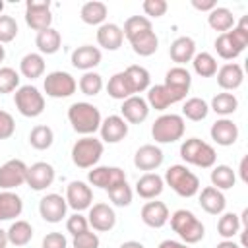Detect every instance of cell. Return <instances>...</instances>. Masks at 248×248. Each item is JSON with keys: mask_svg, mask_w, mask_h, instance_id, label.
I'll list each match as a JSON object with an SVG mask.
<instances>
[{"mask_svg": "<svg viewBox=\"0 0 248 248\" xmlns=\"http://www.w3.org/2000/svg\"><path fill=\"white\" fill-rule=\"evenodd\" d=\"M248 46V19L242 17L231 31L215 39V50L223 60H234Z\"/></svg>", "mask_w": 248, "mask_h": 248, "instance_id": "6da1fadb", "label": "cell"}, {"mask_svg": "<svg viewBox=\"0 0 248 248\" xmlns=\"http://www.w3.org/2000/svg\"><path fill=\"white\" fill-rule=\"evenodd\" d=\"M68 120L74 128V132L81 134V136H91L99 130L103 118L101 112L95 105L85 103V101H78L74 105H70L68 108Z\"/></svg>", "mask_w": 248, "mask_h": 248, "instance_id": "7a4b0ae2", "label": "cell"}, {"mask_svg": "<svg viewBox=\"0 0 248 248\" xmlns=\"http://www.w3.org/2000/svg\"><path fill=\"white\" fill-rule=\"evenodd\" d=\"M169 219H170V229L180 236L184 244H198L205 234L203 223L188 209H176Z\"/></svg>", "mask_w": 248, "mask_h": 248, "instance_id": "3957f363", "label": "cell"}, {"mask_svg": "<svg viewBox=\"0 0 248 248\" xmlns=\"http://www.w3.org/2000/svg\"><path fill=\"white\" fill-rule=\"evenodd\" d=\"M165 184L180 198H192L200 192V178L186 165H172L165 172Z\"/></svg>", "mask_w": 248, "mask_h": 248, "instance_id": "277c9868", "label": "cell"}, {"mask_svg": "<svg viewBox=\"0 0 248 248\" xmlns=\"http://www.w3.org/2000/svg\"><path fill=\"white\" fill-rule=\"evenodd\" d=\"M180 157L188 163V165H194V167H200V169H211L217 161V153L215 149L200 140V138H188L182 141L180 145Z\"/></svg>", "mask_w": 248, "mask_h": 248, "instance_id": "5b68a950", "label": "cell"}, {"mask_svg": "<svg viewBox=\"0 0 248 248\" xmlns=\"http://www.w3.org/2000/svg\"><path fill=\"white\" fill-rule=\"evenodd\" d=\"M105 145L95 136H83L72 145V161L78 169H93L103 157Z\"/></svg>", "mask_w": 248, "mask_h": 248, "instance_id": "8992f818", "label": "cell"}, {"mask_svg": "<svg viewBox=\"0 0 248 248\" xmlns=\"http://www.w3.org/2000/svg\"><path fill=\"white\" fill-rule=\"evenodd\" d=\"M186 130V122L180 114H161L153 126H151V136L157 143H174L178 140H182Z\"/></svg>", "mask_w": 248, "mask_h": 248, "instance_id": "52a82bcc", "label": "cell"}, {"mask_svg": "<svg viewBox=\"0 0 248 248\" xmlns=\"http://www.w3.org/2000/svg\"><path fill=\"white\" fill-rule=\"evenodd\" d=\"M14 103L19 114L27 118H37L45 110V95L35 85H19L14 93Z\"/></svg>", "mask_w": 248, "mask_h": 248, "instance_id": "ba28073f", "label": "cell"}, {"mask_svg": "<svg viewBox=\"0 0 248 248\" xmlns=\"http://www.w3.org/2000/svg\"><path fill=\"white\" fill-rule=\"evenodd\" d=\"M43 87H45V93L48 97H52V99H66V97L76 93L78 81L74 79L72 74L56 70V72L46 74V78L43 81Z\"/></svg>", "mask_w": 248, "mask_h": 248, "instance_id": "9c48e42d", "label": "cell"}, {"mask_svg": "<svg viewBox=\"0 0 248 248\" xmlns=\"http://www.w3.org/2000/svg\"><path fill=\"white\" fill-rule=\"evenodd\" d=\"M25 23L33 29V31H45L52 25V12H50V2L43 0H27L25 4Z\"/></svg>", "mask_w": 248, "mask_h": 248, "instance_id": "30bf717a", "label": "cell"}, {"mask_svg": "<svg viewBox=\"0 0 248 248\" xmlns=\"http://www.w3.org/2000/svg\"><path fill=\"white\" fill-rule=\"evenodd\" d=\"M186 95H188V93L178 91V89H172V87L161 83V85H153V87L147 89V99H145V101H147L149 108L165 110V108H169L170 105L184 101Z\"/></svg>", "mask_w": 248, "mask_h": 248, "instance_id": "8fae6325", "label": "cell"}, {"mask_svg": "<svg viewBox=\"0 0 248 248\" xmlns=\"http://www.w3.org/2000/svg\"><path fill=\"white\" fill-rule=\"evenodd\" d=\"M27 178V165L21 159H10L0 165V188L2 190H16L25 184Z\"/></svg>", "mask_w": 248, "mask_h": 248, "instance_id": "7c38bea8", "label": "cell"}, {"mask_svg": "<svg viewBox=\"0 0 248 248\" xmlns=\"http://www.w3.org/2000/svg\"><path fill=\"white\" fill-rule=\"evenodd\" d=\"M87 180L91 186L110 190V188L126 182V172L120 167H93L87 172Z\"/></svg>", "mask_w": 248, "mask_h": 248, "instance_id": "4fadbf2b", "label": "cell"}, {"mask_svg": "<svg viewBox=\"0 0 248 248\" xmlns=\"http://www.w3.org/2000/svg\"><path fill=\"white\" fill-rule=\"evenodd\" d=\"M56 178V170L50 163H45V161H39V163H33L31 167H27V178H25V184L35 190V192H41V190H46L48 186H52Z\"/></svg>", "mask_w": 248, "mask_h": 248, "instance_id": "5bb4252c", "label": "cell"}, {"mask_svg": "<svg viewBox=\"0 0 248 248\" xmlns=\"http://www.w3.org/2000/svg\"><path fill=\"white\" fill-rule=\"evenodd\" d=\"M66 203L72 207L76 213L89 209L93 205V190L81 180H72L66 186Z\"/></svg>", "mask_w": 248, "mask_h": 248, "instance_id": "9a60e30c", "label": "cell"}, {"mask_svg": "<svg viewBox=\"0 0 248 248\" xmlns=\"http://www.w3.org/2000/svg\"><path fill=\"white\" fill-rule=\"evenodd\" d=\"M87 223L89 227H93V231L99 232H108L114 229L116 225V213L108 203H93L89 207V215H87Z\"/></svg>", "mask_w": 248, "mask_h": 248, "instance_id": "2e32d148", "label": "cell"}, {"mask_svg": "<svg viewBox=\"0 0 248 248\" xmlns=\"http://www.w3.org/2000/svg\"><path fill=\"white\" fill-rule=\"evenodd\" d=\"M68 203L60 194H46L39 202V213L46 223H60L66 217Z\"/></svg>", "mask_w": 248, "mask_h": 248, "instance_id": "e0dca14e", "label": "cell"}, {"mask_svg": "<svg viewBox=\"0 0 248 248\" xmlns=\"http://www.w3.org/2000/svg\"><path fill=\"white\" fill-rule=\"evenodd\" d=\"M99 134H101V141L118 143L128 136V122L118 114H110L101 122Z\"/></svg>", "mask_w": 248, "mask_h": 248, "instance_id": "ac0fdd59", "label": "cell"}, {"mask_svg": "<svg viewBox=\"0 0 248 248\" xmlns=\"http://www.w3.org/2000/svg\"><path fill=\"white\" fill-rule=\"evenodd\" d=\"M120 112H122V118L128 124H141L149 116V105H147V101L143 97L132 95V97L122 101Z\"/></svg>", "mask_w": 248, "mask_h": 248, "instance_id": "d6986e66", "label": "cell"}, {"mask_svg": "<svg viewBox=\"0 0 248 248\" xmlns=\"http://www.w3.org/2000/svg\"><path fill=\"white\" fill-rule=\"evenodd\" d=\"M163 159H165V155H163L161 147H157L153 143H145V145L138 147V151L134 155V165L140 170L151 172V170H155L163 165Z\"/></svg>", "mask_w": 248, "mask_h": 248, "instance_id": "ffe728a7", "label": "cell"}, {"mask_svg": "<svg viewBox=\"0 0 248 248\" xmlns=\"http://www.w3.org/2000/svg\"><path fill=\"white\" fill-rule=\"evenodd\" d=\"M217 83H219V87L223 89V91H234V89H238L240 85H242V81H244V70H242V66L240 64H236V62H227V64H223L221 68H217Z\"/></svg>", "mask_w": 248, "mask_h": 248, "instance_id": "44dd1931", "label": "cell"}, {"mask_svg": "<svg viewBox=\"0 0 248 248\" xmlns=\"http://www.w3.org/2000/svg\"><path fill=\"white\" fill-rule=\"evenodd\" d=\"M209 136L217 145L229 147V145H234L238 140V126L231 118H219L211 124Z\"/></svg>", "mask_w": 248, "mask_h": 248, "instance_id": "7402d4cb", "label": "cell"}, {"mask_svg": "<svg viewBox=\"0 0 248 248\" xmlns=\"http://www.w3.org/2000/svg\"><path fill=\"white\" fill-rule=\"evenodd\" d=\"M101 58H103V54H101V50H99L97 46H93V45H81V46H78V48L72 52L70 62H72V66L78 68V70L91 72L95 66L101 64Z\"/></svg>", "mask_w": 248, "mask_h": 248, "instance_id": "603a6c76", "label": "cell"}, {"mask_svg": "<svg viewBox=\"0 0 248 248\" xmlns=\"http://www.w3.org/2000/svg\"><path fill=\"white\" fill-rule=\"evenodd\" d=\"M141 221L151 229H161L169 221V207L163 202H147L140 211Z\"/></svg>", "mask_w": 248, "mask_h": 248, "instance_id": "cb8c5ba5", "label": "cell"}, {"mask_svg": "<svg viewBox=\"0 0 248 248\" xmlns=\"http://www.w3.org/2000/svg\"><path fill=\"white\" fill-rule=\"evenodd\" d=\"M200 205L209 215H221V213H225L227 198L221 190H217L213 186H205L200 192Z\"/></svg>", "mask_w": 248, "mask_h": 248, "instance_id": "d4e9b609", "label": "cell"}, {"mask_svg": "<svg viewBox=\"0 0 248 248\" xmlns=\"http://www.w3.org/2000/svg\"><path fill=\"white\" fill-rule=\"evenodd\" d=\"M169 56L172 62H176L178 66L192 62V58L196 56V41L192 37H176L170 46H169Z\"/></svg>", "mask_w": 248, "mask_h": 248, "instance_id": "484cf974", "label": "cell"}, {"mask_svg": "<svg viewBox=\"0 0 248 248\" xmlns=\"http://www.w3.org/2000/svg\"><path fill=\"white\" fill-rule=\"evenodd\" d=\"M163 188H165V180L157 172H145L136 182V194L143 200H155L157 196H161Z\"/></svg>", "mask_w": 248, "mask_h": 248, "instance_id": "4316f807", "label": "cell"}, {"mask_svg": "<svg viewBox=\"0 0 248 248\" xmlns=\"http://www.w3.org/2000/svg\"><path fill=\"white\" fill-rule=\"evenodd\" d=\"M97 43L105 50H118L124 43L122 27L116 23H103L97 29Z\"/></svg>", "mask_w": 248, "mask_h": 248, "instance_id": "83f0119b", "label": "cell"}, {"mask_svg": "<svg viewBox=\"0 0 248 248\" xmlns=\"http://www.w3.org/2000/svg\"><path fill=\"white\" fill-rule=\"evenodd\" d=\"M21 211H23V200L12 190H2L0 192V221H12L19 217Z\"/></svg>", "mask_w": 248, "mask_h": 248, "instance_id": "f1b7e54d", "label": "cell"}, {"mask_svg": "<svg viewBox=\"0 0 248 248\" xmlns=\"http://www.w3.org/2000/svg\"><path fill=\"white\" fill-rule=\"evenodd\" d=\"M124 76H126L128 85H130V89H132V93H134V95L143 93V91H147V89H149L151 76H149V72H147L143 66L132 64V66H128V68L124 70Z\"/></svg>", "mask_w": 248, "mask_h": 248, "instance_id": "f546056e", "label": "cell"}, {"mask_svg": "<svg viewBox=\"0 0 248 248\" xmlns=\"http://www.w3.org/2000/svg\"><path fill=\"white\" fill-rule=\"evenodd\" d=\"M35 45L39 48V54H54L62 46V35L54 27H48V29L37 33Z\"/></svg>", "mask_w": 248, "mask_h": 248, "instance_id": "4dcf8cb0", "label": "cell"}, {"mask_svg": "<svg viewBox=\"0 0 248 248\" xmlns=\"http://www.w3.org/2000/svg\"><path fill=\"white\" fill-rule=\"evenodd\" d=\"M107 14H108L107 4L97 2V0L85 2V4L81 6V10H79V17H81V21L87 23V25H103L105 19H107Z\"/></svg>", "mask_w": 248, "mask_h": 248, "instance_id": "1f68e13d", "label": "cell"}, {"mask_svg": "<svg viewBox=\"0 0 248 248\" xmlns=\"http://www.w3.org/2000/svg\"><path fill=\"white\" fill-rule=\"evenodd\" d=\"M207 23L213 31H219V33H227L234 27V16L229 8H223V6H217L209 12L207 16Z\"/></svg>", "mask_w": 248, "mask_h": 248, "instance_id": "d6a6232c", "label": "cell"}, {"mask_svg": "<svg viewBox=\"0 0 248 248\" xmlns=\"http://www.w3.org/2000/svg\"><path fill=\"white\" fill-rule=\"evenodd\" d=\"M19 74L29 79H37L45 74V58L39 52H27L19 62Z\"/></svg>", "mask_w": 248, "mask_h": 248, "instance_id": "836d02e7", "label": "cell"}, {"mask_svg": "<svg viewBox=\"0 0 248 248\" xmlns=\"http://www.w3.org/2000/svg\"><path fill=\"white\" fill-rule=\"evenodd\" d=\"M6 234H8V242L10 244H14V246H25L33 238V227H31V223H27L23 219H16L10 225V229L6 231Z\"/></svg>", "mask_w": 248, "mask_h": 248, "instance_id": "e575fe53", "label": "cell"}, {"mask_svg": "<svg viewBox=\"0 0 248 248\" xmlns=\"http://www.w3.org/2000/svg\"><path fill=\"white\" fill-rule=\"evenodd\" d=\"M209 114V105L200 97H190L182 105V118H188L192 122H202Z\"/></svg>", "mask_w": 248, "mask_h": 248, "instance_id": "d590c367", "label": "cell"}, {"mask_svg": "<svg viewBox=\"0 0 248 248\" xmlns=\"http://www.w3.org/2000/svg\"><path fill=\"white\" fill-rule=\"evenodd\" d=\"M209 178H211V186L221 190V192L232 188L236 182V174L229 165H213Z\"/></svg>", "mask_w": 248, "mask_h": 248, "instance_id": "8d00e7d4", "label": "cell"}, {"mask_svg": "<svg viewBox=\"0 0 248 248\" xmlns=\"http://www.w3.org/2000/svg\"><path fill=\"white\" fill-rule=\"evenodd\" d=\"M242 225H240V217L232 211H227V213H221L219 221H217V234L223 238V240H232L238 232H240Z\"/></svg>", "mask_w": 248, "mask_h": 248, "instance_id": "74e56055", "label": "cell"}, {"mask_svg": "<svg viewBox=\"0 0 248 248\" xmlns=\"http://www.w3.org/2000/svg\"><path fill=\"white\" fill-rule=\"evenodd\" d=\"M236 108H238V99H236L234 93H229V91L217 93L211 99V105H209V110H213L215 114H221L223 118H227L229 114H232Z\"/></svg>", "mask_w": 248, "mask_h": 248, "instance_id": "f35d334b", "label": "cell"}, {"mask_svg": "<svg viewBox=\"0 0 248 248\" xmlns=\"http://www.w3.org/2000/svg\"><path fill=\"white\" fill-rule=\"evenodd\" d=\"M165 85L188 93L190 85H192V76L184 66H174L165 74Z\"/></svg>", "mask_w": 248, "mask_h": 248, "instance_id": "ab89813d", "label": "cell"}, {"mask_svg": "<svg viewBox=\"0 0 248 248\" xmlns=\"http://www.w3.org/2000/svg\"><path fill=\"white\" fill-rule=\"evenodd\" d=\"M130 45H132V50H134L138 56H151V54H155L157 48H159V39H157L155 31H147V33H143V35L132 39Z\"/></svg>", "mask_w": 248, "mask_h": 248, "instance_id": "60d3db41", "label": "cell"}, {"mask_svg": "<svg viewBox=\"0 0 248 248\" xmlns=\"http://www.w3.org/2000/svg\"><path fill=\"white\" fill-rule=\"evenodd\" d=\"M52 141H54V132H52V128L46 126V124H37V126L29 132V143H31V147L37 149V151L48 149V147L52 145Z\"/></svg>", "mask_w": 248, "mask_h": 248, "instance_id": "b9f144b4", "label": "cell"}, {"mask_svg": "<svg viewBox=\"0 0 248 248\" xmlns=\"http://www.w3.org/2000/svg\"><path fill=\"white\" fill-rule=\"evenodd\" d=\"M147 31H153V27H151V19L145 16H132L124 21V27H122V33L128 41H132Z\"/></svg>", "mask_w": 248, "mask_h": 248, "instance_id": "7bdbcfd3", "label": "cell"}, {"mask_svg": "<svg viewBox=\"0 0 248 248\" xmlns=\"http://www.w3.org/2000/svg\"><path fill=\"white\" fill-rule=\"evenodd\" d=\"M192 68L200 78H213L217 74V60L209 52H196L192 58Z\"/></svg>", "mask_w": 248, "mask_h": 248, "instance_id": "ee69618b", "label": "cell"}, {"mask_svg": "<svg viewBox=\"0 0 248 248\" xmlns=\"http://www.w3.org/2000/svg\"><path fill=\"white\" fill-rule=\"evenodd\" d=\"M107 93H108L112 99H118V101H124V99H128V97L134 95L132 89H130V85H128V79H126L124 72H116V74L108 79V83H107Z\"/></svg>", "mask_w": 248, "mask_h": 248, "instance_id": "f6af8a7d", "label": "cell"}, {"mask_svg": "<svg viewBox=\"0 0 248 248\" xmlns=\"http://www.w3.org/2000/svg\"><path fill=\"white\" fill-rule=\"evenodd\" d=\"M78 87H79V91L83 93V95H87V97H95V95H99L101 93V89H103V78H101V74H97V72H83V76L79 78V81H78Z\"/></svg>", "mask_w": 248, "mask_h": 248, "instance_id": "bcb514c9", "label": "cell"}, {"mask_svg": "<svg viewBox=\"0 0 248 248\" xmlns=\"http://www.w3.org/2000/svg\"><path fill=\"white\" fill-rule=\"evenodd\" d=\"M19 74L10 66H0V95L12 93L19 87Z\"/></svg>", "mask_w": 248, "mask_h": 248, "instance_id": "7dc6e473", "label": "cell"}, {"mask_svg": "<svg viewBox=\"0 0 248 248\" xmlns=\"http://www.w3.org/2000/svg\"><path fill=\"white\" fill-rule=\"evenodd\" d=\"M107 192H108L110 202H112L114 205H118V207H128V205L132 203L134 192H132V188L128 186V182H122V184H118V186H114V188H110V190H107Z\"/></svg>", "mask_w": 248, "mask_h": 248, "instance_id": "c3c4849f", "label": "cell"}, {"mask_svg": "<svg viewBox=\"0 0 248 248\" xmlns=\"http://www.w3.org/2000/svg\"><path fill=\"white\" fill-rule=\"evenodd\" d=\"M17 37V21L12 16H0V45L12 43Z\"/></svg>", "mask_w": 248, "mask_h": 248, "instance_id": "681fc988", "label": "cell"}, {"mask_svg": "<svg viewBox=\"0 0 248 248\" xmlns=\"http://www.w3.org/2000/svg\"><path fill=\"white\" fill-rule=\"evenodd\" d=\"M66 231H68L72 236H78V234L89 231L87 217H83L81 213H74V215H70L68 221H66Z\"/></svg>", "mask_w": 248, "mask_h": 248, "instance_id": "f907efd6", "label": "cell"}, {"mask_svg": "<svg viewBox=\"0 0 248 248\" xmlns=\"http://www.w3.org/2000/svg\"><path fill=\"white\" fill-rule=\"evenodd\" d=\"M99 244H101V240H99L97 232H93V231H85V232L74 236V240H72L74 248H99Z\"/></svg>", "mask_w": 248, "mask_h": 248, "instance_id": "816d5d0a", "label": "cell"}, {"mask_svg": "<svg viewBox=\"0 0 248 248\" xmlns=\"http://www.w3.org/2000/svg\"><path fill=\"white\" fill-rule=\"evenodd\" d=\"M167 8H169V4L165 0H145L141 4L143 14L149 16V17H161V16H165L167 14Z\"/></svg>", "mask_w": 248, "mask_h": 248, "instance_id": "f5cc1de1", "label": "cell"}, {"mask_svg": "<svg viewBox=\"0 0 248 248\" xmlns=\"http://www.w3.org/2000/svg\"><path fill=\"white\" fill-rule=\"evenodd\" d=\"M16 132V122H14V116L6 110L0 108V140H8L12 138Z\"/></svg>", "mask_w": 248, "mask_h": 248, "instance_id": "db71d44e", "label": "cell"}, {"mask_svg": "<svg viewBox=\"0 0 248 248\" xmlns=\"http://www.w3.org/2000/svg\"><path fill=\"white\" fill-rule=\"evenodd\" d=\"M66 246H68V240L62 232H48L41 244V248H66Z\"/></svg>", "mask_w": 248, "mask_h": 248, "instance_id": "11a10c76", "label": "cell"}, {"mask_svg": "<svg viewBox=\"0 0 248 248\" xmlns=\"http://www.w3.org/2000/svg\"><path fill=\"white\" fill-rule=\"evenodd\" d=\"M192 6L200 12H211L213 8H217V2L215 0H192Z\"/></svg>", "mask_w": 248, "mask_h": 248, "instance_id": "9f6ffc18", "label": "cell"}, {"mask_svg": "<svg viewBox=\"0 0 248 248\" xmlns=\"http://www.w3.org/2000/svg\"><path fill=\"white\" fill-rule=\"evenodd\" d=\"M157 248H190L188 244H184V242H178V240H170V238H167V240H163Z\"/></svg>", "mask_w": 248, "mask_h": 248, "instance_id": "6f0895ef", "label": "cell"}, {"mask_svg": "<svg viewBox=\"0 0 248 248\" xmlns=\"http://www.w3.org/2000/svg\"><path fill=\"white\" fill-rule=\"evenodd\" d=\"M246 165H248V157H242L240 159V167H238V172H240V180L246 184L248 182V174H246Z\"/></svg>", "mask_w": 248, "mask_h": 248, "instance_id": "680465c9", "label": "cell"}, {"mask_svg": "<svg viewBox=\"0 0 248 248\" xmlns=\"http://www.w3.org/2000/svg\"><path fill=\"white\" fill-rule=\"evenodd\" d=\"M118 248H145L141 242H138V240H126V242H122Z\"/></svg>", "mask_w": 248, "mask_h": 248, "instance_id": "91938a15", "label": "cell"}, {"mask_svg": "<svg viewBox=\"0 0 248 248\" xmlns=\"http://www.w3.org/2000/svg\"><path fill=\"white\" fill-rule=\"evenodd\" d=\"M215 248H242V246H240V244H236L234 240H221Z\"/></svg>", "mask_w": 248, "mask_h": 248, "instance_id": "94428289", "label": "cell"}, {"mask_svg": "<svg viewBox=\"0 0 248 248\" xmlns=\"http://www.w3.org/2000/svg\"><path fill=\"white\" fill-rule=\"evenodd\" d=\"M10 242H8V234H6V231L4 229H0V248H6Z\"/></svg>", "mask_w": 248, "mask_h": 248, "instance_id": "6125c7cd", "label": "cell"}, {"mask_svg": "<svg viewBox=\"0 0 248 248\" xmlns=\"http://www.w3.org/2000/svg\"><path fill=\"white\" fill-rule=\"evenodd\" d=\"M4 58H6V50H4V46L0 45V64L4 62Z\"/></svg>", "mask_w": 248, "mask_h": 248, "instance_id": "be15d7a7", "label": "cell"}, {"mask_svg": "<svg viewBox=\"0 0 248 248\" xmlns=\"http://www.w3.org/2000/svg\"><path fill=\"white\" fill-rule=\"evenodd\" d=\"M2 10H4V2H0V12H2Z\"/></svg>", "mask_w": 248, "mask_h": 248, "instance_id": "e7e4bbea", "label": "cell"}]
</instances>
